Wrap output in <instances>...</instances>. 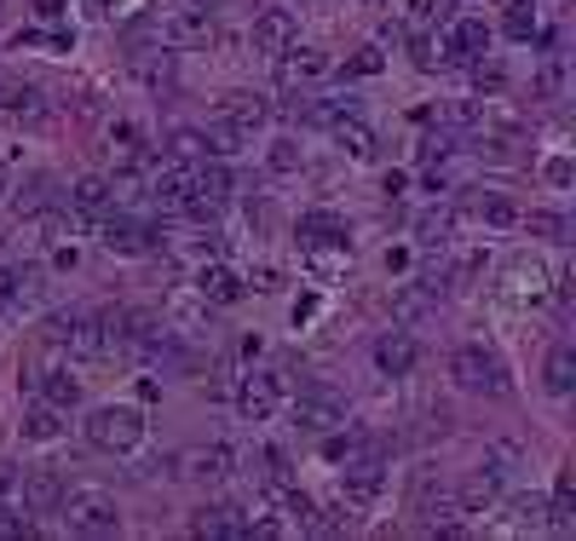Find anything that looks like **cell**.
<instances>
[{
    "mask_svg": "<svg viewBox=\"0 0 576 541\" xmlns=\"http://www.w3.org/2000/svg\"><path fill=\"white\" fill-rule=\"evenodd\" d=\"M58 512H64V524H69L75 535H116V530H121V507H116L110 489H98V484L64 489Z\"/></svg>",
    "mask_w": 576,
    "mask_h": 541,
    "instance_id": "6da1fadb",
    "label": "cell"
},
{
    "mask_svg": "<svg viewBox=\"0 0 576 541\" xmlns=\"http://www.w3.org/2000/svg\"><path fill=\"white\" fill-rule=\"evenodd\" d=\"M87 444L93 450H105V455H128L144 444V415L128 403H105V409H93L87 415Z\"/></svg>",
    "mask_w": 576,
    "mask_h": 541,
    "instance_id": "7a4b0ae2",
    "label": "cell"
},
{
    "mask_svg": "<svg viewBox=\"0 0 576 541\" xmlns=\"http://www.w3.org/2000/svg\"><path fill=\"white\" fill-rule=\"evenodd\" d=\"M46 346L64 351V357H81V364H93V357H110L105 351V317H93V312H58L53 323H46Z\"/></svg>",
    "mask_w": 576,
    "mask_h": 541,
    "instance_id": "3957f363",
    "label": "cell"
},
{
    "mask_svg": "<svg viewBox=\"0 0 576 541\" xmlns=\"http://www.w3.org/2000/svg\"><path fill=\"white\" fill-rule=\"evenodd\" d=\"M449 375H456L461 392L508 398V369H502V357H496L490 346H456V357H449Z\"/></svg>",
    "mask_w": 576,
    "mask_h": 541,
    "instance_id": "277c9868",
    "label": "cell"
},
{
    "mask_svg": "<svg viewBox=\"0 0 576 541\" xmlns=\"http://www.w3.org/2000/svg\"><path fill=\"white\" fill-rule=\"evenodd\" d=\"M438 46H444V64H472L490 53V23L485 18H449L438 30Z\"/></svg>",
    "mask_w": 576,
    "mask_h": 541,
    "instance_id": "5b68a950",
    "label": "cell"
},
{
    "mask_svg": "<svg viewBox=\"0 0 576 541\" xmlns=\"http://www.w3.org/2000/svg\"><path fill=\"white\" fill-rule=\"evenodd\" d=\"M214 35H219L214 0H191V7H180V12L162 23V41H167V46H208Z\"/></svg>",
    "mask_w": 576,
    "mask_h": 541,
    "instance_id": "8992f818",
    "label": "cell"
},
{
    "mask_svg": "<svg viewBox=\"0 0 576 541\" xmlns=\"http://www.w3.org/2000/svg\"><path fill=\"white\" fill-rule=\"evenodd\" d=\"M278 403H283V386H278V375L271 369H248L242 375V386H237V415L242 421H271L278 415Z\"/></svg>",
    "mask_w": 576,
    "mask_h": 541,
    "instance_id": "52a82bcc",
    "label": "cell"
},
{
    "mask_svg": "<svg viewBox=\"0 0 576 541\" xmlns=\"http://www.w3.org/2000/svg\"><path fill=\"white\" fill-rule=\"evenodd\" d=\"M381 484H387V467H381V455L374 450H363V444H352L346 450V484H340V496L346 501H374L381 496Z\"/></svg>",
    "mask_w": 576,
    "mask_h": 541,
    "instance_id": "ba28073f",
    "label": "cell"
},
{
    "mask_svg": "<svg viewBox=\"0 0 576 541\" xmlns=\"http://www.w3.org/2000/svg\"><path fill=\"white\" fill-rule=\"evenodd\" d=\"M167 328L180 334V340L203 346V340H214V305L203 294H173L167 300Z\"/></svg>",
    "mask_w": 576,
    "mask_h": 541,
    "instance_id": "9c48e42d",
    "label": "cell"
},
{
    "mask_svg": "<svg viewBox=\"0 0 576 541\" xmlns=\"http://www.w3.org/2000/svg\"><path fill=\"white\" fill-rule=\"evenodd\" d=\"M265 121H271V105H265L260 93H225V98H219V127H225V133L254 139Z\"/></svg>",
    "mask_w": 576,
    "mask_h": 541,
    "instance_id": "30bf717a",
    "label": "cell"
},
{
    "mask_svg": "<svg viewBox=\"0 0 576 541\" xmlns=\"http://www.w3.org/2000/svg\"><path fill=\"white\" fill-rule=\"evenodd\" d=\"M547 289H554V282H547V266L536 260V253H513V260L502 266V294L508 300H547Z\"/></svg>",
    "mask_w": 576,
    "mask_h": 541,
    "instance_id": "8fae6325",
    "label": "cell"
},
{
    "mask_svg": "<svg viewBox=\"0 0 576 541\" xmlns=\"http://www.w3.org/2000/svg\"><path fill=\"white\" fill-rule=\"evenodd\" d=\"M196 294H203L208 305H237L248 294V282L237 266H225V260H203V271H196Z\"/></svg>",
    "mask_w": 576,
    "mask_h": 541,
    "instance_id": "7c38bea8",
    "label": "cell"
},
{
    "mask_svg": "<svg viewBox=\"0 0 576 541\" xmlns=\"http://www.w3.org/2000/svg\"><path fill=\"white\" fill-rule=\"evenodd\" d=\"M254 53H271V58H283L289 46L300 41V23H294V12H283V7H271V12H260L254 18Z\"/></svg>",
    "mask_w": 576,
    "mask_h": 541,
    "instance_id": "4fadbf2b",
    "label": "cell"
},
{
    "mask_svg": "<svg viewBox=\"0 0 576 541\" xmlns=\"http://www.w3.org/2000/svg\"><path fill=\"white\" fill-rule=\"evenodd\" d=\"M278 75H283V87H312V82H323L329 75V53H317V46H289L283 53V64H278Z\"/></svg>",
    "mask_w": 576,
    "mask_h": 541,
    "instance_id": "5bb4252c",
    "label": "cell"
},
{
    "mask_svg": "<svg viewBox=\"0 0 576 541\" xmlns=\"http://www.w3.org/2000/svg\"><path fill=\"white\" fill-rule=\"evenodd\" d=\"M64 501V478L53 467H35V473H23L18 484V507H30V512H58Z\"/></svg>",
    "mask_w": 576,
    "mask_h": 541,
    "instance_id": "9a60e30c",
    "label": "cell"
},
{
    "mask_svg": "<svg viewBox=\"0 0 576 541\" xmlns=\"http://www.w3.org/2000/svg\"><path fill=\"white\" fill-rule=\"evenodd\" d=\"M98 248L105 253H144L150 248V230L139 219H110V214H98Z\"/></svg>",
    "mask_w": 576,
    "mask_h": 541,
    "instance_id": "2e32d148",
    "label": "cell"
},
{
    "mask_svg": "<svg viewBox=\"0 0 576 541\" xmlns=\"http://www.w3.org/2000/svg\"><path fill=\"white\" fill-rule=\"evenodd\" d=\"M502 478H508V467H502V461H485V467H472V473H467V484L456 489V496H461V507H467V512H485L496 496H502Z\"/></svg>",
    "mask_w": 576,
    "mask_h": 541,
    "instance_id": "e0dca14e",
    "label": "cell"
},
{
    "mask_svg": "<svg viewBox=\"0 0 576 541\" xmlns=\"http://www.w3.org/2000/svg\"><path fill=\"white\" fill-rule=\"evenodd\" d=\"M415 364H421V346L410 340L404 328H392V334L374 340V369H381V375H410Z\"/></svg>",
    "mask_w": 576,
    "mask_h": 541,
    "instance_id": "ac0fdd59",
    "label": "cell"
},
{
    "mask_svg": "<svg viewBox=\"0 0 576 541\" xmlns=\"http://www.w3.org/2000/svg\"><path fill=\"white\" fill-rule=\"evenodd\" d=\"M294 421L306 426V432L346 426V403H340V398H329V392H306V398H294Z\"/></svg>",
    "mask_w": 576,
    "mask_h": 541,
    "instance_id": "d6986e66",
    "label": "cell"
},
{
    "mask_svg": "<svg viewBox=\"0 0 576 541\" xmlns=\"http://www.w3.org/2000/svg\"><path fill=\"white\" fill-rule=\"evenodd\" d=\"M352 248V230H346V219L340 214H329V208H317V214H306L300 219V248Z\"/></svg>",
    "mask_w": 576,
    "mask_h": 541,
    "instance_id": "ffe728a7",
    "label": "cell"
},
{
    "mask_svg": "<svg viewBox=\"0 0 576 541\" xmlns=\"http://www.w3.org/2000/svg\"><path fill=\"white\" fill-rule=\"evenodd\" d=\"M110 202H116V185L105 173H81L69 185V208L75 214H87V219H98V214H110Z\"/></svg>",
    "mask_w": 576,
    "mask_h": 541,
    "instance_id": "44dd1931",
    "label": "cell"
},
{
    "mask_svg": "<svg viewBox=\"0 0 576 541\" xmlns=\"http://www.w3.org/2000/svg\"><path fill=\"white\" fill-rule=\"evenodd\" d=\"M231 444H208V450H191L185 455V478H196V484H225L231 478Z\"/></svg>",
    "mask_w": 576,
    "mask_h": 541,
    "instance_id": "7402d4cb",
    "label": "cell"
},
{
    "mask_svg": "<svg viewBox=\"0 0 576 541\" xmlns=\"http://www.w3.org/2000/svg\"><path fill=\"white\" fill-rule=\"evenodd\" d=\"M542 530H559V535L576 530V478H570V467H565L559 484H554V501H547V524H542Z\"/></svg>",
    "mask_w": 576,
    "mask_h": 541,
    "instance_id": "603a6c76",
    "label": "cell"
},
{
    "mask_svg": "<svg viewBox=\"0 0 576 541\" xmlns=\"http://www.w3.org/2000/svg\"><path fill=\"white\" fill-rule=\"evenodd\" d=\"M542 386H547L554 398H570V392H576V351H570V346H554V351H547Z\"/></svg>",
    "mask_w": 576,
    "mask_h": 541,
    "instance_id": "cb8c5ba5",
    "label": "cell"
},
{
    "mask_svg": "<svg viewBox=\"0 0 576 541\" xmlns=\"http://www.w3.org/2000/svg\"><path fill=\"white\" fill-rule=\"evenodd\" d=\"M329 133H335V144H340L352 162H374V133H369V127H363L358 116H340V121L329 127Z\"/></svg>",
    "mask_w": 576,
    "mask_h": 541,
    "instance_id": "d4e9b609",
    "label": "cell"
},
{
    "mask_svg": "<svg viewBox=\"0 0 576 541\" xmlns=\"http://www.w3.org/2000/svg\"><path fill=\"white\" fill-rule=\"evenodd\" d=\"M105 139H110L105 150H110V162H116V167H139V162H144V139H139V127H133V121H110V133H105Z\"/></svg>",
    "mask_w": 576,
    "mask_h": 541,
    "instance_id": "484cf974",
    "label": "cell"
},
{
    "mask_svg": "<svg viewBox=\"0 0 576 541\" xmlns=\"http://www.w3.org/2000/svg\"><path fill=\"white\" fill-rule=\"evenodd\" d=\"M196 535H248V519H242V507H203L191 519Z\"/></svg>",
    "mask_w": 576,
    "mask_h": 541,
    "instance_id": "4316f807",
    "label": "cell"
},
{
    "mask_svg": "<svg viewBox=\"0 0 576 541\" xmlns=\"http://www.w3.org/2000/svg\"><path fill=\"white\" fill-rule=\"evenodd\" d=\"M7 110L23 121V127H46L53 121V105L35 93V87H23V82H12V93H7Z\"/></svg>",
    "mask_w": 576,
    "mask_h": 541,
    "instance_id": "83f0119b",
    "label": "cell"
},
{
    "mask_svg": "<svg viewBox=\"0 0 576 541\" xmlns=\"http://www.w3.org/2000/svg\"><path fill=\"white\" fill-rule=\"evenodd\" d=\"M23 437H35V444H53V437H64V409L58 403H30V415H23Z\"/></svg>",
    "mask_w": 576,
    "mask_h": 541,
    "instance_id": "f1b7e54d",
    "label": "cell"
},
{
    "mask_svg": "<svg viewBox=\"0 0 576 541\" xmlns=\"http://www.w3.org/2000/svg\"><path fill=\"white\" fill-rule=\"evenodd\" d=\"M502 30L513 41H531L536 35V0H502Z\"/></svg>",
    "mask_w": 576,
    "mask_h": 541,
    "instance_id": "f546056e",
    "label": "cell"
},
{
    "mask_svg": "<svg viewBox=\"0 0 576 541\" xmlns=\"http://www.w3.org/2000/svg\"><path fill=\"white\" fill-rule=\"evenodd\" d=\"M427 312H433V294L421 289V282H410V289L392 300V317H398V323H415V317H427Z\"/></svg>",
    "mask_w": 576,
    "mask_h": 541,
    "instance_id": "4dcf8cb0",
    "label": "cell"
},
{
    "mask_svg": "<svg viewBox=\"0 0 576 541\" xmlns=\"http://www.w3.org/2000/svg\"><path fill=\"white\" fill-rule=\"evenodd\" d=\"M133 69L144 75L150 87H162V82H173V53H162V46H150V53H133Z\"/></svg>",
    "mask_w": 576,
    "mask_h": 541,
    "instance_id": "1f68e13d",
    "label": "cell"
},
{
    "mask_svg": "<svg viewBox=\"0 0 576 541\" xmlns=\"http://www.w3.org/2000/svg\"><path fill=\"white\" fill-rule=\"evenodd\" d=\"M449 18H456V0H415V7H410V23H415V30H433V23L444 30Z\"/></svg>",
    "mask_w": 576,
    "mask_h": 541,
    "instance_id": "d6a6232c",
    "label": "cell"
},
{
    "mask_svg": "<svg viewBox=\"0 0 576 541\" xmlns=\"http://www.w3.org/2000/svg\"><path fill=\"white\" fill-rule=\"evenodd\" d=\"M449 230H456V219H449V208H433L427 219L415 225V237H421V248H444V242H449Z\"/></svg>",
    "mask_w": 576,
    "mask_h": 541,
    "instance_id": "836d02e7",
    "label": "cell"
},
{
    "mask_svg": "<svg viewBox=\"0 0 576 541\" xmlns=\"http://www.w3.org/2000/svg\"><path fill=\"white\" fill-rule=\"evenodd\" d=\"M519 225H531L536 237H547V242H570V225H565V214H547V208H536V214H519Z\"/></svg>",
    "mask_w": 576,
    "mask_h": 541,
    "instance_id": "e575fe53",
    "label": "cell"
},
{
    "mask_svg": "<svg viewBox=\"0 0 576 541\" xmlns=\"http://www.w3.org/2000/svg\"><path fill=\"white\" fill-rule=\"evenodd\" d=\"M12 289H18V305H35L46 294V271L41 266H12Z\"/></svg>",
    "mask_w": 576,
    "mask_h": 541,
    "instance_id": "d590c367",
    "label": "cell"
},
{
    "mask_svg": "<svg viewBox=\"0 0 576 541\" xmlns=\"http://www.w3.org/2000/svg\"><path fill=\"white\" fill-rule=\"evenodd\" d=\"M547 524V496H513V530H542Z\"/></svg>",
    "mask_w": 576,
    "mask_h": 541,
    "instance_id": "8d00e7d4",
    "label": "cell"
},
{
    "mask_svg": "<svg viewBox=\"0 0 576 541\" xmlns=\"http://www.w3.org/2000/svg\"><path fill=\"white\" fill-rule=\"evenodd\" d=\"M173 156H180V162H203V156H208V133L180 127V133H173Z\"/></svg>",
    "mask_w": 576,
    "mask_h": 541,
    "instance_id": "74e56055",
    "label": "cell"
},
{
    "mask_svg": "<svg viewBox=\"0 0 576 541\" xmlns=\"http://www.w3.org/2000/svg\"><path fill=\"white\" fill-rule=\"evenodd\" d=\"M479 219L496 225V230H508V225H519V208H513L508 196H485V202H479Z\"/></svg>",
    "mask_w": 576,
    "mask_h": 541,
    "instance_id": "f35d334b",
    "label": "cell"
},
{
    "mask_svg": "<svg viewBox=\"0 0 576 541\" xmlns=\"http://www.w3.org/2000/svg\"><path fill=\"white\" fill-rule=\"evenodd\" d=\"M472 87L496 98V93L508 87V69H502V64H490V58H472Z\"/></svg>",
    "mask_w": 576,
    "mask_h": 541,
    "instance_id": "ab89813d",
    "label": "cell"
},
{
    "mask_svg": "<svg viewBox=\"0 0 576 541\" xmlns=\"http://www.w3.org/2000/svg\"><path fill=\"white\" fill-rule=\"evenodd\" d=\"M300 162H306V156H300L294 139H278V144H271V167H278V173H300Z\"/></svg>",
    "mask_w": 576,
    "mask_h": 541,
    "instance_id": "60d3db41",
    "label": "cell"
},
{
    "mask_svg": "<svg viewBox=\"0 0 576 541\" xmlns=\"http://www.w3.org/2000/svg\"><path fill=\"white\" fill-rule=\"evenodd\" d=\"M381 46H358V58L352 64H346V75H381Z\"/></svg>",
    "mask_w": 576,
    "mask_h": 541,
    "instance_id": "b9f144b4",
    "label": "cell"
},
{
    "mask_svg": "<svg viewBox=\"0 0 576 541\" xmlns=\"http://www.w3.org/2000/svg\"><path fill=\"white\" fill-rule=\"evenodd\" d=\"M18 484H23V473L12 461H0V507H18Z\"/></svg>",
    "mask_w": 576,
    "mask_h": 541,
    "instance_id": "7bdbcfd3",
    "label": "cell"
},
{
    "mask_svg": "<svg viewBox=\"0 0 576 541\" xmlns=\"http://www.w3.org/2000/svg\"><path fill=\"white\" fill-rule=\"evenodd\" d=\"M242 282H248V289H260V294H271V289H283V277H278V266H260V271H248Z\"/></svg>",
    "mask_w": 576,
    "mask_h": 541,
    "instance_id": "ee69618b",
    "label": "cell"
},
{
    "mask_svg": "<svg viewBox=\"0 0 576 541\" xmlns=\"http://www.w3.org/2000/svg\"><path fill=\"white\" fill-rule=\"evenodd\" d=\"M12 535H30V519L12 512V507H0V541H12Z\"/></svg>",
    "mask_w": 576,
    "mask_h": 541,
    "instance_id": "f6af8a7d",
    "label": "cell"
},
{
    "mask_svg": "<svg viewBox=\"0 0 576 541\" xmlns=\"http://www.w3.org/2000/svg\"><path fill=\"white\" fill-rule=\"evenodd\" d=\"M559 87H565V69H559V64H547V69L536 75V93H542V98H559Z\"/></svg>",
    "mask_w": 576,
    "mask_h": 541,
    "instance_id": "bcb514c9",
    "label": "cell"
},
{
    "mask_svg": "<svg viewBox=\"0 0 576 541\" xmlns=\"http://www.w3.org/2000/svg\"><path fill=\"white\" fill-rule=\"evenodd\" d=\"M542 178L565 191V185H570V162H565V156H547V162H542Z\"/></svg>",
    "mask_w": 576,
    "mask_h": 541,
    "instance_id": "7dc6e473",
    "label": "cell"
},
{
    "mask_svg": "<svg viewBox=\"0 0 576 541\" xmlns=\"http://www.w3.org/2000/svg\"><path fill=\"white\" fill-rule=\"evenodd\" d=\"M18 305V289H12V266H0V317Z\"/></svg>",
    "mask_w": 576,
    "mask_h": 541,
    "instance_id": "c3c4849f",
    "label": "cell"
},
{
    "mask_svg": "<svg viewBox=\"0 0 576 541\" xmlns=\"http://www.w3.org/2000/svg\"><path fill=\"white\" fill-rule=\"evenodd\" d=\"M81 266V253H75L69 242H53V271H75Z\"/></svg>",
    "mask_w": 576,
    "mask_h": 541,
    "instance_id": "681fc988",
    "label": "cell"
},
{
    "mask_svg": "<svg viewBox=\"0 0 576 541\" xmlns=\"http://www.w3.org/2000/svg\"><path fill=\"white\" fill-rule=\"evenodd\" d=\"M64 7H69V0H35V18L53 23V18H64Z\"/></svg>",
    "mask_w": 576,
    "mask_h": 541,
    "instance_id": "f907efd6",
    "label": "cell"
},
{
    "mask_svg": "<svg viewBox=\"0 0 576 541\" xmlns=\"http://www.w3.org/2000/svg\"><path fill=\"white\" fill-rule=\"evenodd\" d=\"M387 271H410V248H387Z\"/></svg>",
    "mask_w": 576,
    "mask_h": 541,
    "instance_id": "816d5d0a",
    "label": "cell"
},
{
    "mask_svg": "<svg viewBox=\"0 0 576 541\" xmlns=\"http://www.w3.org/2000/svg\"><path fill=\"white\" fill-rule=\"evenodd\" d=\"M12 202V178H7V167H0V208Z\"/></svg>",
    "mask_w": 576,
    "mask_h": 541,
    "instance_id": "f5cc1de1",
    "label": "cell"
},
{
    "mask_svg": "<svg viewBox=\"0 0 576 541\" xmlns=\"http://www.w3.org/2000/svg\"><path fill=\"white\" fill-rule=\"evenodd\" d=\"M358 7H387V0H358Z\"/></svg>",
    "mask_w": 576,
    "mask_h": 541,
    "instance_id": "db71d44e",
    "label": "cell"
},
{
    "mask_svg": "<svg viewBox=\"0 0 576 541\" xmlns=\"http://www.w3.org/2000/svg\"><path fill=\"white\" fill-rule=\"evenodd\" d=\"M317 7H335V0H317Z\"/></svg>",
    "mask_w": 576,
    "mask_h": 541,
    "instance_id": "11a10c76",
    "label": "cell"
}]
</instances>
